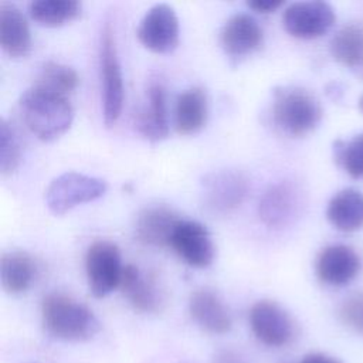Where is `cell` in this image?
I'll return each mask as SVG.
<instances>
[{"label":"cell","mask_w":363,"mask_h":363,"mask_svg":"<svg viewBox=\"0 0 363 363\" xmlns=\"http://www.w3.org/2000/svg\"><path fill=\"white\" fill-rule=\"evenodd\" d=\"M26 126L44 142L64 135L72 125L74 108L67 96L31 86L18 101Z\"/></svg>","instance_id":"1"},{"label":"cell","mask_w":363,"mask_h":363,"mask_svg":"<svg viewBox=\"0 0 363 363\" xmlns=\"http://www.w3.org/2000/svg\"><path fill=\"white\" fill-rule=\"evenodd\" d=\"M41 318L45 330L61 340L84 342L99 330V322L86 305L60 292L43 299Z\"/></svg>","instance_id":"2"},{"label":"cell","mask_w":363,"mask_h":363,"mask_svg":"<svg viewBox=\"0 0 363 363\" xmlns=\"http://www.w3.org/2000/svg\"><path fill=\"white\" fill-rule=\"evenodd\" d=\"M272 119L284 133L294 138L305 136L319 125L322 106L306 89L281 86L274 92Z\"/></svg>","instance_id":"3"},{"label":"cell","mask_w":363,"mask_h":363,"mask_svg":"<svg viewBox=\"0 0 363 363\" xmlns=\"http://www.w3.org/2000/svg\"><path fill=\"white\" fill-rule=\"evenodd\" d=\"M247 176L237 169L208 172L200 182V200L206 211L225 216L238 208L248 194Z\"/></svg>","instance_id":"4"},{"label":"cell","mask_w":363,"mask_h":363,"mask_svg":"<svg viewBox=\"0 0 363 363\" xmlns=\"http://www.w3.org/2000/svg\"><path fill=\"white\" fill-rule=\"evenodd\" d=\"M108 190L104 179L78 172H65L51 180L45 190V203L54 214H65L74 207L102 197Z\"/></svg>","instance_id":"5"},{"label":"cell","mask_w":363,"mask_h":363,"mask_svg":"<svg viewBox=\"0 0 363 363\" xmlns=\"http://www.w3.org/2000/svg\"><path fill=\"white\" fill-rule=\"evenodd\" d=\"M101 81H102V111L106 126H113L122 113L123 106V77L118 57L113 30L105 26L101 40Z\"/></svg>","instance_id":"6"},{"label":"cell","mask_w":363,"mask_h":363,"mask_svg":"<svg viewBox=\"0 0 363 363\" xmlns=\"http://www.w3.org/2000/svg\"><path fill=\"white\" fill-rule=\"evenodd\" d=\"M123 267L116 244L108 240L94 241L85 254V274L91 294L104 298L119 288Z\"/></svg>","instance_id":"7"},{"label":"cell","mask_w":363,"mask_h":363,"mask_svg":"<svg viewBox=\"0 0 363 363\" xmlns=\"http://www.w3.org/2000/svg\"><path fill=\"white\" fill-rule=\"evenodd\" d=\"M336 14L326 1H296L289 4L284 14L282 23L285 30L296 38L312 40L326 34L335 24Z\"/></svg>","instance_id":"8"},{"label":"cell","mask_w":363,"mask_h":363,"mask_svg":"<svg viewBox=\"0 0 363 363\" xmlns=\"http://www.w3.org/2000/svg\"><path fill=\"white\" fill-rule=\"evenodd\" d=\"M140 44L157 54L172 52L179 44L180 26L172 6L160 3L150 7L138 27Z\"/></svg>","instance_id":"9"},{"label":"cell","mask_w":363,"mask_h":363,"mask_svg":"<svg viewBox=\"0 0 363 363\" xmlns=\"http://www.w3.org/2000/svg\"><path fill=\"white\" fill-rule=\"evenodd\" d=\"M250 326L255 337L271 347H282L295 336L291 315L277 302L262 299L250 309Z\"/></svg>","instance_id":"10"},{"label":"cell","mask_w":363,"mask_h":363,"mask_svg":"<svg viewBox=\"0 0 363 363\" xmlns=\"http://www.w3.org/2000/svg\"><path fill=\"white\" fill-rule=\"evenodd\" d=\"M170 248L190 267L206 268L214 261L216 248L206 225L194 220H180L176 225Z\"/></svg>","instance_id":"11"},{"label":"cell","mask_w":363,"mask_h":363,"mask_svg":"<svg viewBox=\"0 0 363 363\" xmlns=\"http://www.w3.org/2000/svg\"><path fill=\"white\" fill-rule=\"evenodd\" d=\"M302 197L292 182H278L269 186L262 194L258 214L262 223L271 228H281L294 221L299 214Z\"/></svg>","instance_id":"12"},{"label":"cell","mask_w":363,"mask_h":363,"mask_svg":"<svg viewBox=\"0 0 363 363\" xmlns=\"http://www.w3.org/2000/svg\"><path fill=\"white\" fill-rule=\"evenodd\" d=\"M362 268L359 255L353 248L343 244L325 247L315 264L318 278L330 286H343L353 281Z\"/></svg>","instance_id":"13"},{"label":"cell","mask_w":363,"mask_h":363,"mask_svg":"<svg viewBox=\"0 0 363 363\" xmlns=\"http://www.w3.org/2000/svg\"><path fill=\"white\" fill-rule=\"evenodd\" d=\"M264 40L258 21L245 13L231 16L221 28L220 43L224 52L231 58H244L257 51Z\"/></svg>","instance_id":"14"},{"label":"cell","mask_w":363,"mask_h":363,"mask_svg":"<svg viewBox=\"0 0 363 363\" xmlns=\"http://www.w3.org/2000/svg\"><path fill=\"white\" fill-rule=\"evenodd\" d=\"M182 218L167 206H149L143 208L135 221V237L149 247H170L176 225Z\"/></svg>","instance_id":"15"},{"label":"cell","mask_w":363,"mask_h":363,"mask_svg":"<svg viewBox=\"0 0 363 363\" xmlns=\"http://www.w3.org/2000/svg\"><path fill=\"white\" fill-rule=\"evenodd\" d=\"M189 312L193 320L208 333L221 335L231 329V313L223 299L211 289L194 291L189 299Z\"/></svg>","instance_id":"16"},{"label":"cell","mask_w":363,"mask_h":363,"mask_svg":"<svg viewBox=\"0 0 363 363\" xmlns=\"http://www.w3.org/2000/svg\"><path fill=\"white\" fill-rule=\"evenodd\" d=\"M119 288L138 312L153 313L163 305V295L155 278L142 272L136 265L123 267Z\"/></svg>","instance_id":"17"},{"label":"cell","mask_w":363,"mask_h":363,"mask_svg":"<svg viewBox=\"0 0 363 363\" xmlns=\"http://www.w3.org/2000/svg\"><path fill=\"white\" fill-rule=\"evenodd\" d=\"M139 133L150 142H159L169 135V119L166 106V91L160 82L149 85L146 104L136 118Z\"/></svg>","instance_id":"18"},{"label":"cell","mask_w":363,"mask_h":363,"mask_svg":"<svg viewBox=\"0 0 363 363\" xmlns=\"http://www.w3.org/2000/svg\"><path fill=\"white\" fill-rule=\"evenodd\" d=\"M0 45L3 51L13 57H26L31 50V34L23 13L13 4H0Z\"/></svg>","instance_id":"19"},{"label":"cell","mask_w":363,"mask_h":363,"mask_svg":"<svg viewBox=\"0 0 363 363\" xmlns=\"http://www.w3.org/2000/svg\"><path fill=\"white\" fill-rule=\"evenodd\" d=\"M208 102L203 88L193 86L183 91L176 101L174 126L180 135H194L207 122Z\"/></svg>","instance_id":"20"},{"label":"cell","mask_w":363,"mask_h":363,"mask_svg":"<svg viewBox=\"0 0 363 363\" xmlns=\"http://www.w3.org/2000/svg\"><path fill=\"white\" fill-rule=\"evenodd\" d=\"M326 218L339 231L360 230L363 227V194L354 189L340 190L328 203Z\"/></svg>","instance_id":"21"},{"label":"cell","mask_w":363,"mask_h":363,"mask_svg":"<svg viewBox=\"0 0 363 363\" xmlns=\"http://www.w3.org/2000/svg\"><path fill=\"white\" fill-rule=\"evenodd\" d=\"M35 277V262L26 251L3 252L0 259V278L7 294L17 295L26 292Z\"/></svg>","instance_id":"22"},{"label":"cell","mask_w":363,"mask_h":363,"mask_svg":"<svg viewBox=\"0 0 363 363\" xmlns=\"http://www.w3.org/2000/svg\"><path fill=\"white\" fill-rule=\"evenodd\" d=\"M330 54L347 68L363 67V24H347L330 41Z\"/></svg>","instance_id":"23"},{"label":"cell","mask_w":363,"mask_h":363,"mask_svg":"<svg viewBox=\"0 0 363 363\" xmlns=\"http://www.w3.org/2000/svg\"><path fill=\"white\" fill-rule=\"evenodd\" d=\"M30 17L45 27H60L81 14V3L75 0H35L28 6Z\"/></svg>","instance_id":"24"},{"label":"cell","mask_w":363,"mask_h":363,"mask_svg":"<svg viewBox=\"0 0 363 363\" xmlns=\"http://www.w3.org/2000/svg\"><path fill=\"white\" fill-rule=\"evenodd\" d=\"M78 84L79 77L72 67L55 61H47L38 69L35 84L33 86L67 96L75 91Z\"/></svg>","instance_id":"25"},{"label":"cell","mask_w":363,"mask_h":363,"mask_svg":"<svg viewBox=\"0 0 363 363\" xmlns=\"http://www.w3.org/2000/svg\"><path fill=\"white\" fill-rule=\"evenodd\" d=\"M333 155L337 164H340L349 176L363 179V133L356 135L345 142L337 139L333 143Z\"/></svg>","instance_id":"26"},{"label":"cell","mask_w":363,"mask_h":363,"mask_svg":"<svg viewBox=\"0 0 363 363\" xmlns=\"http://www.w3.org/2000/svg\"><path fill=\"white\" fill-rule=\"evenodd\" d=\"M21 142L16 129L7 121H0V170L11 174L21 162Z\"/></svg>","instance_id":"27"},{"label":"cell","mask_w":363,"mask_h":363,"mask_svg":"<svg viewBox=\"0 0 363 363\" xmlns=\"http://www.w3.org/2000/svg\"><path fill=\"white\" fill-rule=\"evenodd\" d=\"M339 318L347 328L363 335V292L352 294L342 302Z\"/></svg>","instance_id":"28"},{"label":"cell","mask_w":363,"mask_h":363,"mask_svg":"<svg viewBox=\"0 0 363 363\" xmlns=\"http://www.w3.org/2000/svg\"><path fill=\"white\" fill-rule=\"evenodd\" d=\"M247 4L254 11L267 14V13H272L277 9H279L284 4V1H279V0H255V1H248Z\"/></svg>","instance_id":"29"},{"label":"cell","mask_w":363,"mask_h":363,"mask_svg":"<svg viewBox=\"0 0 363 363\" xmlns=\"http://www.w3.org/2000/svg\"><path fill=\"white\" fill-rule=\"evenodd\" d=\"M213 363H247V362L233 350H223L216 354Z\"/></svg>","instance_id":"30"},{"label":"cell","mask_w":363,"mask_h":363,"mask_svg":"<svg viewBox=\"0 0 363 363\" xmlns=\"http://www.w3.org/2000/svg\"><path fill=\"white\" fill-rule=\"evenodd\" d=\"M301 363H340V362L337 359L330 357L323 353H312V354L305 356Z\"/></svg>","instance_id":"31"},{"label":"cell","mask_w":363,"mask_h":363,"mask_svg":"<svg viewBox=\"0 0 363 363\" xmlns=\"http://www.w3.org/2000/svg\"><path fill=\"white\" fill-rule=\"evenodd\" d=\"M357 106H359V111L363 113V95H360L359 102H357Z\"/></svg>","instance_id":"32"}]
</instances>
